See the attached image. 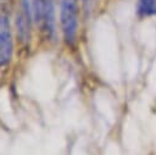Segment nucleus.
I'll list each match as a JSON object with an SVG mask.
<instances>
[{
  "instance_id": "1",
  "label": "nucleus",
  "mask_w": 156,
  "mask_h": 155,
  "mask_svg": "<svg viewBox=\"0 0 156 155\" xmlns=\"http://www.w3.org/2000/svg\"><path fill=\"white\" fill-rule=\"evenodd\" d=\"M79 0H61L60 4V24L66 44L73 45L78 32Z\"/></svg>"
},
{
  "instance_id": "2",
  "label": "nucleus",
  "mask_w": 156,
  "mask_h": 155,
  "mask_svg": "<svg viewBox=\"0 0 156 155\" xmlns=\"http://www.w3.org/2000/svg\"><path fill=\"white\" fill-rule=\"evenodd\" d=\"M13 55V39L7 16L0 13V67L6 66Z\"/></svg>"
},
{
  "instance_id": "3",
  "label": "nucleus",
  "mask_w": 156,
  "mask_h": 155,
  "mask_svg": "<svg viewBox=\"0 0 156 155\" xmlns=\"http://www.w3.org/2000/svg\"><path fill=\"white\" fill-rule=\"evenodd\" d=\"M33 16L29 0H21V9L16 15V32L21 43L27 44L30 39Z\"/></svg>"
},
{
  "instance_id": "4",
  "label": "nucleus",
  "mask_w": 156,
  "mask_h": 155,
  "mask_svg": "<svg viewBox=\"0 0 156 155\" xmlns=\"http://www.w3.org/2000/svg\"><path fill=\"white\" fill-rule=\"evenodd\" d=\"M135 11L140 18L156 16V0H138Z\"/></svg>"
}]
</instances>
